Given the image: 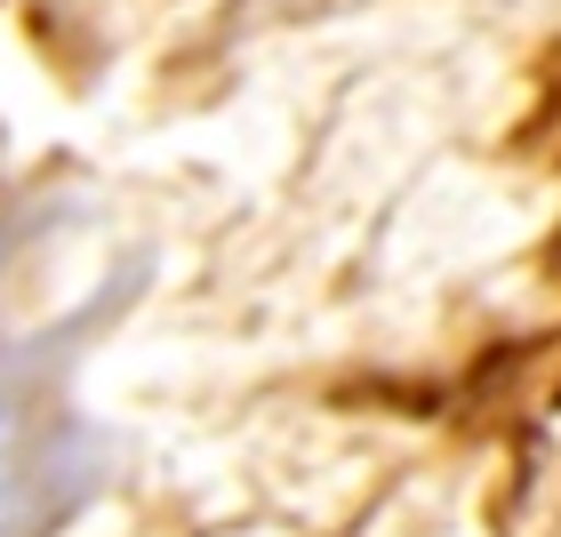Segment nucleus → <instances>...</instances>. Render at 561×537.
Segmentation results:
<instances>
[]
</instances>
